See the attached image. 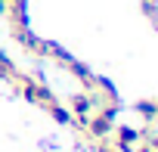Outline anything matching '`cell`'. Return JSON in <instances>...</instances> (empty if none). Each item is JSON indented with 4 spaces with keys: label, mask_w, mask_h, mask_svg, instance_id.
I'll list each match as a JSON object with an SVG mask.
<instances>
[{
    "label": "cell",
    "mask_w": 158,
    "mask_h": 152,
    "mask_svg": "<svg viewBox=\"0 0 158 152\" xmlns=\"http://www.w3.org/2000/svg\"><path fill=\"white\" fill-rule=\"evenodd\" d=\"M133 152H155L152 146H139V149H133Z\"/></svg>",
    "instance_id": "cell-1"
}]
</instances>
